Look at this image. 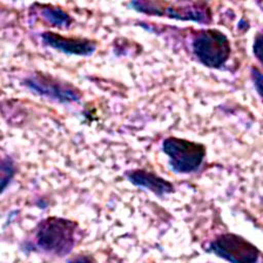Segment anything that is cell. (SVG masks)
I'll return each mask as SVG.
<instances>
[{
	"label": "cell",
	"mask_w": 263,
	"mask_h": 263,
	"mask_svg": "<svg viewBox=\"0 0 263 263\" xmlns=\"http://www.w3.org/2000/svg\"><path fill=\"white\" fill-rule=\"evenodd\" d=\"M75 233L76 224L74 222L61 218H48L39 225L36 241L44 252L64 256L73 249Z\"/></svg>",
	"instance_id": "1"
},
{
	"label": "cell",
	"mask_w": 263,
	"mask_h": 263,
	"mask_svg": "<svg viewBox=\"0 0 263 263\" xmlns=\"http://www.w3.org/2000/svg\"><path fill=\"white\" fill-rule=\"evenodd\" d=\"M127 178L133 184L144 187L159 196L170 193L174 189L173 185L168 181L151 172L143 170H136L127 173Z\"/></svg>",
	"instance_id": "8"
},
{
	"label": "cell",
	"mask_w": 263,
	"mask_h": 263,
	"mask_svg": "<svg viewBox=\"0 0 263 263\" xmlns=\"http://www.w3.org/2000/svg\"><path fill=\"white\" fill-rule=\"evenodd\" d=\"M210 250L218 257L231 262H256L259 250L241 236L226 233L218 236L210 246Z\"/></svg>",
	"instance_id": "5"
},
{
	"label": "cell",
	"mask_w": 263,
	"mask_h": 263,
	"mask_svg": "<svg viewBox=\"0 0 263 263\" xmlns=\"http://www.w3.org/2000/svg\"><path fill=\"white\" fill-rule=\"evenodd\" d=\"M133 5L135 9L151 15L198 23H209L211 21V10L203 2L138 1L134 2Z\"/></svg>",
	"instance_id": "2"
},
{
	"label": "cell",
	"mask_w": 263,
	"mask_h": 263,
	"mask_svg": "<svg viewBox=\"0 0 263 263\" xmlns=\"http://www.w3.org/2000/svg\"><path fill=\"white\" fill-rule=\"evenodd\" d=\"M42 15L53 26L58 27H68L71 23V17L64 12L62 9L47 6L42 9Z\"/></svg>",
	"instance_id": "9"
},
{
	"label": "cell",
	"mask_w": 263,
	"mask_h": 263,
	"mask_svg": "<svg viewBox=\"0 0 263 263\" xmlns=\"http://www.w3.org/2000/svg\"><path fill=\"white\" fill-rule=\"evenodd\" d=\"M162 150L167 155L172 168L180 174L196 171L205 156V149L201 144L175 137L163 141Z\"/></svg>",
	"instance_id": "4"
},
{
	"label": "cell",
	"mask_w": 263,
	"mask_h": 263,
	"mask_svg": "<svg viewBox=\"0 0 263 263\" xmlns=\"http://www.w3.org/2000/svg\"><path fill=\"white\" fill-rule=\"evenodd\" d=\"M192 49L198 61L210 68L223 66L230 55L228 38L216 29H206L195 34Z\"/></svg>",
	"instance_id": "3"
},
{
	"label": "cell",
	"mask_w": 263,
	"mask_h": 263,
	"mask_svg": "<svg viewBox=\"0 0 263 263\" xmlns=\"http://www.w3.org/2000/svg\"><path fill=\"white\" fill-rule=\"evenodd\" d=\"M26 85L40 95L63 102L75 101L79 98L78 91L70 85L52 80L50 77L44 75L32 76L26 80Z\"/></svg>",
	"instance_id": "6"
},
{
	"label": "cell",
	"mask_w": 263,
	"mask_h": 263,
	"mask_svg": "<svg viewBox=\"0 0 263 263\" xmlns=\"http://www.w3.org/2000/svg\"><path fill=\"white\" fill-rule=\"evenodd\" d=\"M42 39L47 45L69 54L88 55L96 49V43L89 39L65 37L54 32L43 33Z\"/></svg>",
	"instance_id": "7"
}]
</instances>
